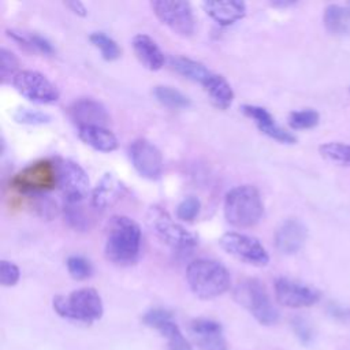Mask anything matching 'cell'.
<instances>
[{
    "label": "cell",
    "instance_id": "cell-1",
    "mask_svg": "<svg viewBox=\"0 0 350 350\" xmlns=\"http://www.w3.org/2000/svg\"><path fill=\"white\" fill-rule=\"evenodd\" d=\"M142 232L135 220L129 216H112L107 224L104 254L116 265H131L137 261L141 249Z\"/></svg>",
    "mask_w": 350,
    "mask_h": 350
},
{
    "label": "cell",
    "instance_id": "cell-2",
    "mask_svg": "<svg viewBox=\"0 0 350 350\" xmlns=\"http://www.w3.org/2000/svg\"><path fill=\"white\" fill-rule=\"evenodd\" d=\"M186 280L191 293L201 299H212L224 294L231 284L227 268L209 258L193 260L186 268Z\"/></svg>",
    "mask_w": 350,
    "mask_h": 350
},
{
    "label": "cell",
    "instance_id": "cell-3",
    "mask_svg": "<svg viewBox=\"0 0 350 350\" xmlns=\"http://www.w3.org/2000/svg\"><path fill=\"white\" fill-rule=\"evenodd\" d=\"M264 213L260 191L252 185L235 186L224 197V217L238 228L256 226Z\"/></svg>",
    "mask_w": 350,
    "mask_h": 350
},
{
    "label": "cell",
    "instance_id": "cell-4",
    "mask_svg": "<svg viewBox=\"0 0 350 350\" xmlns=\"http://www.w3.org/2000/svg\"><path fill=\"white\" fill-rule=\"evenodd\" d=\"M52 306L59 316L86 324L101 319L104 313L101 297L92 287L74 290L67 297L55 295Z\"/></svg>",
    "mask_w": 350,
    "mask_h": 350
},
{
    "label": "cell",
    "instance_id": "cell-5",
    "mask_svg": "<svg viewBox=\"0 0 350 350\" xmlns=\"http://www.w3.org/2000/svg\"><path fill=\"white\" fill-rule=\"evenodd\" d=\"M234 299L262 325H272L279 320V312L258 279H246L238 283L234 288Z\"/></svg>",
    "mask_w": 350,
    "mask_h": 350
},
{
    "label": "cell",
    "instance_id": "cell-6",
    "mask_svg": "<svg viewBox=\"0 0 350 350\" xmlns=\"http://www.w3.org/2000/svg\"><path fill=\"white\" fill-rule=\"evenodd\" d=\"M146 220L153 234L174 250H189L198 243L196 234L175 221L161 206H150L146 213Z\"/></svg>",
    "mask_w": 350,
    "mask_h": 350
},
{
    "label": "cell",
    "instance_id": "cell-7",
    "mask_svg": "<svg viewBox=\"0 0 350 350\" xmlns=\"http://www.w3.org/2000/svg\"><path fill=\"white\" fill-rule=\"evenodd\" d=\"M10 185L19 193L33 197L42 196L57 186L56 165L46 159L34 161L18 171L10 179Z\"/></svg>",
    "mask_w": 350,
    "mask_h": 350
},
{
    "label": "cell",
    "instance_id": "cell-8",
    "mask_svg": "<svg viewBox=\"0 0 350 350\" xmlns=\"http://www.w3.org/2000/svg\"><path fill=\"white\" fill-rule=\"evenodd\" d=\"M150 7L159 21L180 37H190L196 30V18L189 1L154 0Z\"/></svg>",
    "mask_w": 350,
    "mask_h": 350
},
{
    "label": "cell",
    "instance_id": "cell-9",
    "mask_svg": "<svg viewBox=\"0 0 350 350\" xmlns=\"http://www.w3.org/2000/svg\"><path fill=\"white\" fill-rule=\"evenodd\" d=\"M219 245L226 253L245 264L264 267L269 262L268 252L265 250L262 243L254 237L237 231H230L220 237Z\"/></svg>",
    "mask_w": 350,
    "mask_h": 350
},
{
    "label": "cell",
    "instance_id": "cell-10",
    "mask_svg": "<svg viewBox=\"0 0 350 350\" xmlns=\"http://www.w3.org/2000/svg\"><path fill=\"white\" fill-rule=\"evenodd\" d=\"M15 90L31 103L52 104L59 100L57 88L40 71L19 70L11 81Z\"/></svg>",
    "mask_w": 350,
    "mask_h": 350
},
{
    "label": "cell",
    "instance_id": "cell-11",
    "mask_svg": "<svg viewBox=\"0 0 350 350\" xmlns=\"http://www.w3.org/2000/svg\"><path fill=\"white\" fill-rule=\"evenodd\" d=\"M57 187L66 198V202H82L89 193V176L86 171L75 161L57 159L56 163Z\"/></svg>",
    "mask_w": 350,
    "mask_h": 350
},
{
    "label": "cell",
    "instance_id": "cell-12",
    "mask_svg": "<svg viewBox=\"0 0 350 350\" xmlns=\"http://www.w3.org/2000/svg\"><path fill=\"white\" fill-rule=\"evenodd\" d=\"M129 156L135 171L149 180H156L163 174V154L159 148L145 138L134 139L129 146Z\"/></svg>",
    "mask_w": 350,
    "mask_h": 350
},
{
    "label": "cell",
    "instance_id": "cell-13",
    "mask_svg": "<svg viewBox=\"0 0 350 350\" xmlns=\"http://www.w3.org/2000/svg\"><path fill=\"white\" fill-rule=\"evenodd\" d=\"M273 288L278 302L287 308H308L317 304L321 297L317 288L288 278H278Z\"/></svg>",
    "mask_w": 350,
    "mask_h": 350
},
{
    "label": "cell",
    "instance_id": "cell-14",
    "mask_svg": "<svg viewBox=\"0 0 350 350\" xmlns=\"http://www.w3.org/2000/svg\"><path fill=\"white\" fill-rule=\"evenodd\" d=\"M126 193V185L115 174L105 172L92 190L90 204L93 208L104 211L120 201Z\"/></svg>",
    "mask_w": 350,
    "mask_h": 350
},
{
    "label": "cell",
    "instance_id": "cell-15",
    "mask_svg": "<svg viewBox=\"0 0 350 350\" xmlns=\"http://www.w3.org/2000/svg\"><path fill=\"white\" fill-rule=\"evenodd\" d=\"M190 332L200 350H228L221 324L212 319H196L190 323Z\"/></svg>",
    "mask_w": 350,
    "mask_h": 350
},
{
    "label": "cell",
    "instance_id": "cell-16",
    "mask_svg": "<svg viewBox=\"0 0 350 350\" xmlns=\"http://www.w3.org/2000/svg\"><path fill=\"white\" fill-rule=\"evenodd\" d=\"M308 238L305 224L297 219L284 220L275 232V247L282 254H295L299 252Z\"/></svg>",
    "mask_w": 350,
    "mask_h": 350
},
{
    "label": "cell",
    "instance_id": "cell-17",
    "mask_svg": "<svg viewBox=\"0 0 350 350\" xmlns=\"http://www.w3.org/2000/svg\"><path fill=\"white\" fill-rule=\"evenodd\" d=\"M241 111L250 119L254 120L256 126L258 127V130L282 142V144H295L297 142V138L294 134H291L290 131H286L283 127H280L273 116L271 115V112L268 109H265L264 107H258V105H252V104H243L241 107Z\"/></svg>",
    "mask_w": 350,
    "mask_h": 350
},
{
    "label": "cell",
    "instance_id": "cell-18",
    "mask_svg": "<svg viewBox=\"0 0 350 350\" xmlns=\"http://www.w3.org/2000/svg\"><path fill=\"white\" fill-rule=\"evenodd\" d=\"M71 119L81 126H104L109 122L107 108L97 100L85 97L72 103L70 107Z\"/></svg>",
    "mask_w": 350,
    "mask_h": 350
},
{
    "label": "cell",
    "instance_id": "cell-19",
    "mask_svg": "<svg viewBox=\"0 0 350 350\" xmlns=\"http://www.w3.org/2000/svg\"><path fill=\"white\" fill-rule=\"evenodd\" d=\"M133 49L139 63L150 70L157 71L164 66V53L156 41L148 34H137L133 37Z\"/></svg>",
    "mask_w": 350,
    "mask_h": 350
},
{
    "label": "cell",
    "instance_id": "cell-20",
    "mask_svg": "<svg viewBox=\"0 0 350 350\" xmlns=\"http://www.w3.org/2000/svg\"><path fill=\"white\" fill-rule=\"evenodd\" d=\"M202 8L220 26H230L246 15L243 1H204Z\"/></svg>",
    "mask_w": 350,
    "mask_h": 350
},
{
    "label": "cell",
    "instance_id": "cell-21",
    "mask_svg": "<svg viewBox=\"0 0 350 350\" xmlns=\"http://www.w3.org/2000/svg\"><path fill=\"white\" fill-rule=\"evenodd\" d=\"M77 133L79 139L94 150L109 153L118 149L116 135L104 126H81Z\"/></svg>",
    "mask_w": 350,
    "mask_h": 350
},
{
    "label": "cell",
    "instance_id": "cell-22",
    "mask_svg": "<svg viewBox=\"0 0 350 350\" xmlns=\"http://www.w3.org/2000/svg\"><path fill=\"white\" fill-rule=\"evenodd\" d=\"M204 90L208 93L211 101L219 109H227L234 101V90L230 82L220 74L212 72L202 83Z\"/></svg>",
    "mask_w": 350,
    "mask_h": 350
},
{
    "label": "cell",
    "instance_id": "cell-23",
    "mask_svg": "<svg viewBox=\"0 0 350 350\" xmlns=\"http://www.w3.org/2000/svg\"><path fill=\"white\" fill-rule=\"evenodd\" d=\"M323 23L332 36H347L350 33V8L339 4H329L324 10Z\"/></svg>",
    "mask_w": 350,
    "mask_h": 350
},
{
    "label": "cell",
    "instance_id": "cell-24",
    "mask_svg": "<svg viewBox=\"0 0 350 350\" xmlns=\"http://www.w3.org/2000/svg\"><path fill=\"white\" fill-rule=\"evenodd\" d=\"M170 64L172 70H175L178 74H180L182 77L190 81L198 82L200 85H202L208 79V77L213 72L202 63L186 56H172L170 59Z\"/></svg>",
    "mask_w": 350,
    "mask_h": 350
},
{
    "label": "cell",
    "instance_id": "cell-25",
    "mask_svg": "<svg viewBox=\"0 0 350 350\" xmlns=\"http://www.w3.org/2000/svg\"><path fill=\"white\" fill-rule=\"evenodd\" d=\"M5 34L18 42L23 49L27 52H40L44 55H52L55 53L53 45L42 36L37 33H26V31H19L15 29H7Z\"/></svg>",
    "mask_w": 350,
    "mask_h": 350
},
{
    "label": "cell",
    "instance_id": "cell-26",
    "mask_svg": "<svg viewBox=\"0 0 350 350\" xmlns=\"http://www.w3.org/2000/svg\"><path fill=\"white\" fill-rule=\"evenodd\" d=\"M66 223L77 231H88L92 227L93 217L82 206V202H66L63 208Z\"/></svg>",
    "mask_w": 350,
    "mask_h": 350
},
{
    "label": "cell",
    "instance_id": "cell-27",
    "mask_svg": "<svg viewBox=\"0 0 350 350\" xmlns=\"http://www.w3.org/2000/svg\"><path fill=\"white\" fill-rule=\"evenodd\" d=\"M154 98L164 107L172 109H182L190 107V100L178 89L167 85H157L153 88Z\"/></svg>",
    "mask_w": 350,
    "mask_h": 350
},
{
    "label": "cell",
    "instance_id": "cell-28",
    "mask_svg": "<svg viewBox=\"0 0 350 350\" xmlns=\"http://www.w3.org/2000/svg\"><path fill=\"white\" fill-rule=\"evenodd\" d=\"M320 154L339 165L350 167V145L343 142H325L319 146Z\"/></svg>",
    "mask_w": 350,
    "mask_h": 350
},
{
    "label": "cell",
    "instance_id": "cell-29",
    "mask_svg": "<svg viewBox=\"0 0 350 350\" xmlns=\"http://www.w3.org/2000/svg\"><path fill=\"white\" fill-rule=\"evenodd\" d=\"M157 331L167 339L168 350H193L174 320L165 321L157 328Z\"/></svg>",
    "mask_w": 350,
    "mask_h": 350
},
{
    "label": "cell",
    "instance_id": "cell-30",
    "mask_svg": "<svg viewBox=\"0 0 350 350\" xmlns=\"http://www.w3.org/2000/svg\"><path fill=\"white\" fill-rule=\"evenodd\" d=\"M89 40L97 49H100L104 60H116L122 53L116 41L103 31H93L89 36Z\"/></svg>",
    "mask_w": 350,
    "mask_h": 350
},
{
    "label": "cell",
    "instance_id": "cell-31",
    "mask_svg": "<svg viewBox=\"0 0 350 350\" xmlns=\"http://www.w3.org/2000/svg\"><path fill=\"white\" fill-rule=\"evenodd\" d=\"M320 120V115L317 111L312 108L306 109H299V111H293L288 115V124L294 130H306V129H313L317 126Z\"/></svg>",
    "mask_w": 350,
    "mask_h": 350
},
{
    "label": "cell",
    "instance_id": "cell-32",
    "mask_svg": "<svg viewBox=\"0 0 350 350\" xmlns=\"http://www.w3.org/2000/svg\"><path fill=\"white\" fill-rule=\"evenodd\" d=\"M14 120L21 124H30V126H40V124H46L52 120V118L38 109H31L26 107H21L15 109L12 115Z\"/></svg>",
    "mask_w": 350,
    "mask_h": 350
},
{
    "label": "cell",
    "instance_id": "cell-33",
    "mask_svg": "<svg viewBox=\"0 0 350 350\" xmlns=\"http://www.w3.org/2000/svg\"><path fill=\"white\" fill-rule=\"evenodd\" d=\"M66 265L70 276L75 280H85L93 273L90 261L82 256H70L66 261Z\"/></svg>",
    "mask_w": 350,
    "mask_h": 350
},
{
    "label": "cell",
    "instance_id": "cell-34",
    "mask_svg": "<svg viewBox=\"0 0 350 350\" xmlns=\"http://www.w3.org/2000/svg\"><path fill=\"white\" fill-rule=\"evenodd\" d=\"M19 60L18 57L8 51L7 48H1L0 49V75H1V81L7 82V81H12V78L15 77V74L19 71Z\"/></svg>",
    "mask_w": 350,
    "mask_h": 350
},
{
    "label": "cell",
    "instance_id": "cell-35",
    "mask_svg": "<svg viewBox=\"0 0 350 350\" xmlns=\"http://www.w3.org/2000/svg\"><path fill=\"white\" fill-rule=\"evenodd\" d=\"M201 211V202L197 197L189 196L176 206V217L182 221H193Z\"/></svg>",
    "mask_w": 350,
    "mask_h": 350
},
{
    "label": "cell",
    "instance_id": "cell-36",
    "mask_svg": "<svg viewBox=\"0 0 350 350\" xmlns=\"http://www.w3.org/2000/svg\"><path fill=\"white\" fill-rule=\"evenodd\" d=\"M21 278V271L16 264L8 261V260H1L0 262V283L4 287H12L19 282Z\"/></svg>",
    "mask_w": 350,
    "mask_h": 350
},
{
    "label": "cell",
    "instance_id": "cell-37",
    "mask_svg": "<svg viewBox=\"0 0 350 350\" xmlns=\"http://www.w3.org/2000/svg\"><path fill=\"white\" fill-rule=\"evenodd\" d=\"M168 320H172V313L163 308L150 309L142 316V323L154 329H157L161 324H164Z\"/></svg>",
    "mask_w": 350,
    "mask_h": 350
},
{
    "label": "cell",
    "instance_id": "cell-38",
    "mask_svg": "<svg viewBox=\"0 0 350 350\" xmlns=\"http://www.w3.org/2000/svg\"><path fill=\"white\" fill-rule=\"evenodd\" d=\"M291 325H293V329L297 335V338L304 343V345H309L313 339V331L309 325V323L301 317V316H295L293 320H291Z\"/></svg>",
    "mask_w": 350,
    "mask_h": 350
},
{
    "label": "cell",
    "instance_id": "cell-39",
    "mask_svg": "<svg viewBox=\"0 0 350 350\" xmlns=\"http://www.w3.org/2000/svg\"><path fill=\"white\" fill-rule=\"evenodd\" d=\"M34 209L37 211V213L41 217L45 219H52L53 216L57 215V205L56 202H53L51 198L42 196H36V201H34Z\"/></svg>",
    "mask_w": 350,
    "mask_h": 350
},
{
    "label": "cell",
    "instance_id": "cell-40",
    "mask_svg": "<svg viewBox=\"0 0 350 350\" xmlns=\"http://www.w3.org/2000/svg\"><path fill=\"white\" fill-rule=\"evenodd\" d=\"M66 7H68L74 14L79 15V16H86L88 15V8L85 7L83 3L78 1V0H74V1H67L64 3Z\"/></svg>",
    "mask_w": 350,
    "mask_h": 350
},
{
    "label": "cell",
    "instance_id": "cell-41",
    "mask_svg": "<svg viewBox=\"0 0 350 350\" xmlns=\"http://www.w3.org/2000/svg\"><path fill=\"white\" fill-rule=\"evenodd\" d=\"M295 1H283V0H278V1H272L271 5L273 7H279V8H284V7H290V5H294Z\"/></svg>",
    "mask_w": 350,
    "mask_h": 350
},
{
    "label": "cell",
    "instance_id": "cell-42",
    "mask_svg": "<svg viewBox=\"0 0 350 350\" xmlns=\"http://www.w3.org/2000/svg\"><path fill=\"white\" fill-rule=\"evenodd\" d=\"M346 317L350 320V310H347V312H346Z\"/></svg>",
    "mask_w": 350,
    "mask_h": 350
}]
</instances>
